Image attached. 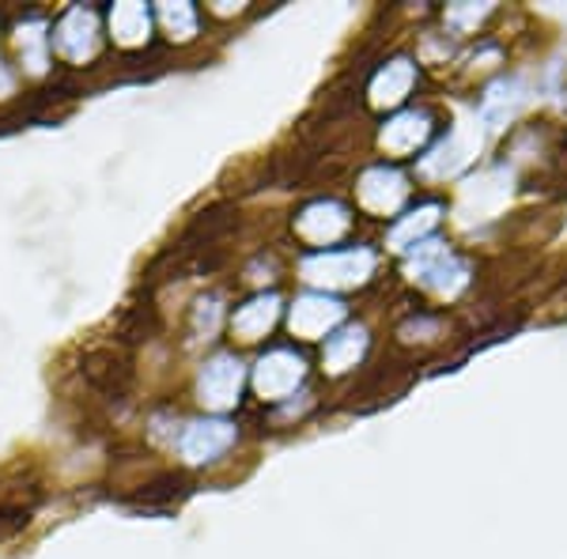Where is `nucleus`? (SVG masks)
Here are the masks:
<instances>
[{"label": "nucleus", "instance_id": "2", "mask_svg": "<svg viewBox=\"0 0 567 559\" xmlns=\"http://www.w3.org/2000/svg\"><path fill=\"white\" fill-rule=\"evenodd\" d=\"M99 42H103V27H99L95 8L72 4L58 20V27H53V50L69 65H87L99 53Z\"/></svg>", "mask_w": 567, "mask_h": 559}, {"label": "nucleus", "instance_id": "18", "mask_svg": "<svg viewBox=\"0 0 567 559\" xmlns=\"http://www.w3.org/2000/svg\"><path fill=\"white\" fill-rule=\"evenodd\" d=\"M439 224V205H424L416 213H409L405 219H398L390 231V246L393 250H413V246L424 242V235Z\"/></svg>", "mask_w": 567, "mask_h": 559}, {"label": "nucleus", "instance_id": "21", "mask_svg": "<svg viewBox=\"0 0 567 559\" xmlns=\"http://www.w3.org/2000/svg\"><path fill=\"white\" fill-rule=\"evenodd\" d=\"M216 325H219V302L216 299H200L197 302V310H194V329L197 333H205V341L216 333Z\"/></svg>", "mask_w": 567, "mask_h": 559}, {"label": "nucleus", "instance_id": "4", "mask_svg": "<svg viewBox=\"0 0 567 559\" xmlns=\"http://www.w3.org/2000/svg\"><path fill=\"white\" fill-rule=\"evenodd\" d=\"M303 374H307L303 355L291 352V348H272L254 366V390H258L261 401H284L303 382Z\"/></svg>", "mask_w": 567, "mask_h": 559}, {"label": "nucleus", "instance_id": "10", "mask_svg": "<svg viewBox=\"0 0 567 559\" xmlns=\"http://www.w3.org/2000/svg\"><path fill=\"white\" fill-rule=\"evenodd\" d=\"M405 194H409L405 178H401L393 167H371L360 178V205L368 208V213H374V216L393 213V208L405 200Z\"/></svg>", "mask_w": 567, "mask_h": 559}, {"label": "nucleus", "instance_id": "16", "mask_svg": "<svg viewBox=\"0 0 567 559\" xmlns=\"http://www.w3.org/2000/svg\"><path fill=\"white\" fill-rule=\"evenodd\" d=\"M523 80H499L496 87H488V95H484V103H481V114H484V122L488 125H507L511 117L518 114V106H523Z\"/></svg>", "mask_w": 567, "mask_h": 559}, {"label": "nucleus", "instance_id": "13", "mask_svg": "<svg viewBox=\"0 0 567 559\" xmlns=\"http://www.w3.org/2000/svg\"><path fill=\"white\" fill-rule=\"evenodd\" d=\"M427 133H432V117L420 114V110H405V114L386 122V130L379 133V144L390 155H409L427 141Z\"/></svg>", "mask_w": 567, "mask_h": 559}, {"label": "nucleus", "instance_id": "19", "mask_svg": "<svg viewBox=\"0 0 567 559\" xmlns=\"http://www.w3.org/2000/svg\"><path fill=\"white\" fill-rule=\"evenodd\" d=\"M159 23L175 42H189L197 34V27H200V15H197L194 4L178 0V4H159Z\"/></svg>", "mask_w": 567, "mask_h": 559}, {"label": "nucleus", "instance_id": "23", "mask_svg": "<svg viewBox=\"0 0 567 559\" xmlns=\"http://www.w3.org/2000/svg\"><path fill=\"white\" fill-rule=\"evenodd\" d=\"M0 91H12V76H8L4 65H0Z\"/></svg>", "mask_w": 567, "mask_h": 559}, {"label": "nucleus", "instance_id": "7", "mask_svg": "<svg viewBox=\"0 0 567 559\" xmlns=\"http://www.w3.org/2000/svg\"><path fill=\"white\" fill-rule=\"evenodd\" d=\"M349 227H352L349 208L337 205V200H315V205H307L296 219L299 238H307V242H315V246L337 242Z\"/></svg>", "mask_w": 567, "mask_h": 559}, {"label": "nucleus", "instance_id": "5", "mask_svg": "<svg viewBox=\"0 0 567 559\" xmlns=\"http://www.w3.org/2000/svg\"><path fill=\"white\" fill-rule=\"evenodd\" d=\"M235 443V424L231 420H219V416H205V420H194V424L182 427L178 435V454L186 465H205V462H216L227 446Z\"/></svg>", "mask_w": 567, "mask_h": 559}, {"label": "nucleus", "instance_id": "20", "mask_svg": "<svg viewBox=\"0 0 567 559\" xmlns=\"http://www.w3.org/2000/svg\"><path fill=\"white\" fill-rule=\"evenodd\" d=\"M465 280H470V272H465V265L454 258V253H446V258L439 261L435 269L424 277L427 288H435L439 296H454V291H458Z\"/></svg>", "mask_w": 567, "mask_h": 559}, {"label": "nucleus", "instance_id": "17", "mask_svg": "<svg viewBox=\"0 0 567 559\" xmlns=\"http://www.w3.org/2000/svg\"><path fill=\"white\" fill-rule=\"evenodd\" d=\"M84 374H87L91 386H95L99 393H106V397H122L125 386H130V371H125V363H122V360H114L110 352L87 355Z\"/></svg>", "mask_w": 567, "mask_h": 559}, {"label": "nucleus", "instance_id": "14", "mask_svg": "<svg viewBox=\"0 0 567 559\" xmlns=\"http://www.w3.org/2000/svg\"><path fill=\"white\" fill-rule=\"evenodd\" d=\"M416 84V65L413 61H390L386 69L374 72L368 95L371 106H401L409 99V91Z\"/></svg>", "mask_w": 567, "mask_h": 559}, {"label": "nucleus", "instance_id": "9", "mask_svg": "<svg viewBox=\"0 0 567 559\" xmlns=\"http://www.w3.org/2000/svg\"><path fill=\"white\" fill-rule=\"evenodd\" d=\"M477 148H481V133L470 130V125H458V130L446 136V141L439 144L432 155H424V174H432V178L458 174L465 163L477 155Z\"/></svg>", "mask_w": 567, "mask_h": 559}, {"label": "nucleus", "instance_id": "6", "mask_svg": "<svg viewBox=\"0 0 567 559\" xmlns=\"http://www.w3.org/2000/svg\"><path fill=\"white\" fill-rule=\"evenodd\" d=\"M344 318V307L337 299L329 296H318V291H307V296H299L291 302L288 310V325L296 337H303V341H322V337L333 329L337 322Z\"/></svg>", "mask_w": 567, "mask_h": 559}, {"label": "nucleus", "instance_id": "22", "mask_svg": "<svg viewBox=\"0 0 567 559\" xmlns=\"http://www.w3.org/2000/svg\"><path fill=\"white\" fill-rule=\"evenodd\" d=\"M484 15H488V4H481V8L462 4V8H451V12H446V20H451L454 27H462V31H470V27H473V23H481Z\"/></svg>", "mask_w": 567, "mask_h": 559}, {"label": "nucleus", "instance_id": "8", "mask_svg": "<svg viewBox=\"0 0 567 559\" xmlns=\"http://www.w3.org/2000/svg\"><path fill=\"white\" fill-rule=\"evenodd\" d=\"M16 53H20L23 69L31 72V76H42V72L50 69V53H53V27L45 23L39 12L23 15V20L16 23Z\"/></svg>", "mask_w": 567, "mask_h": 559}, {"label": "nucleus", "instance_id": "1", "mask_svg": "<svg viewBox=\"0 0 567 559\" xmlns=\"http://www.w3.org/2000/svg\"><path fill=\"white\" fill-rule=\"evenodd\" d=\"M303 280L318 283V288H360L363 280L374 272V253L371 250H326L315 253L299 265Z\"/></svg>", "mask_w": 567, "mask_h": 559}, {"label": "nucleus", "instance_id": "11", "mask_svg": "<svg viewBox=\"0 0 567 559\" xmlns=\"http://www.w3.org/2000/svg\"><path fill=\"white\" fill-rule=\"evenodd\" d=\"M106 27H110V39H114L122 50H136V45H148L152 39V12L148 4H114L106 12Z\"/></svg>", "mask_w": 567, "mask_h": 559}, {"label": "nucleus", "instance_id": "3", "mask_svg": "<svg viewBox=\"0 0 567 559\" xmlns=\"http://www.w3.org/2000/svg\"><path fill=\"white\" fill-rule=\"evenodd\" d=\"M246 371L243 363L235 360L231 352H219L213 355L205 366H200V379H197V393L213 412H227L239 405V393H243Z\"/></svg>", "mask_w": 567, "mask_h": 559}, {"label": "nucleus", "instance_id": "15", "mask_svg": "<svg viewBox=\"0 0 567 559\" xmlns=\"http://www.w3.org/2000/svg\"><path fill=\"white\" fill-rule=\"evenodd\" d=\"M363 352H368V329L349 325V329H341V333H333L326 341L322 363H326L329 374H344V371H352V366L363 360Z\"/></svg>", "mask_w": 567, "mask_h": 559}, {"label": "nucleus", "instance_id": "12", "mask_svg": "<svg viewBox=\"0 0 567 559\" xmlns=\"http://www.w3.org/2000/svg\"><path fill=\"white\" fill-rule=\"evenodd\" d=\"M277 318H280V299L272 296V291L269 296H254L250 302H243V307L235 310L231 333L239 337L243 344H254V341H261L272 325H277Z\"/></svg>", "mask_w": 567, "mask_h": 559}]
</instances>
